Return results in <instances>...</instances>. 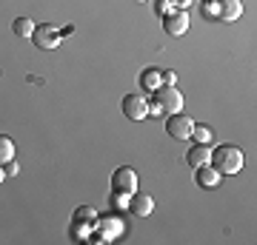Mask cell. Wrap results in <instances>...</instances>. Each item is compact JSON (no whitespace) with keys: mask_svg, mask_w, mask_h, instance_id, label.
Instances as JSON below:
<instances>
[{"mask_svg":"<svg viewBox=\"0 0 257 245\" xmlns=\"http://www.w3.org/2000/svg\"><path fill=\"white\" fill-rule=\"evenodd\" d=\"M111 205H114V208H126L128 205V194H123V191H111Z\"/></svg>","mask_w":257,"mask_h":245,"instance_id":"d6986e66","label":"cell"},{"mask_svg":"<svg viewBox=\"0 0 257 245\" xmlns=\"http://www.w3.org/2000/svg\"><path fill=\"white\" fill-rule=\"evenodd\" d=\"M9 160H15V143H12V137L0 134V165H6Z\"/></svg>","mask_w":257,"mask_h":245,"instance_id":"2e32d148","label":"cell"},{"mask_svg":"<svg viewBox=\"0 0 257 245\" xmlns=\"http://www.w3.org/2000/svg\"><path fill=\"white\" fill-rule=\"evenodd\" d=\"M169 3H172V6H175V9H189V6H192V3H194V0H169Z\"/></svg>","mask_w":257,"mask_h":245,"instance_id":"44dd1931","label":"cell"},{"mask_svg":"<svg viewBox=\"0 0 257 245\" xmlns=\"http://www.w3.org/2000/svg\"><path fill=\"white\" fill-rule=\"evenodd\" d=\"M220 180H223V174L217 171L211 163L197 165V168H194V182H197L200 188H217V185H220Z\"/></svg>","mask_w":257,"mask_h":245,"instance_id":"8fae6325","label":"cell"},{"mask_svg":"<svg viewBox=\"0 0 257 245\" xmlns=\"http://www.w3.org/2000/svg\"><path fill=\"white\" fill-rule=\"evenodd\" d=\"M209 157H211V148H209V145L194 143L192 148L186 151V163L192 165V168H197V165H206V163H209Z\"/></svg>","mask_w":257,"mask_h":245,"instance_id":"4fadbf2b","label":"cell"},{"mask_svg":"<svg viewBox=\"0 0 257 245\" xmlns=\"http://www.w3.org/2000/svg\"><path fill=\"white\" fill-rule=\"evenodd\" d=\"M157 12H160V15H169V12H175V6H172L169 0H160V6H157Z\"/></svg>","mask_w":257,"mask_h":245,"instance_id":"7402d4cb","label":"cell"},{"mask_svg":"<svg viewBox=\"0 0 257 245\" xmlns=\"http://www.w3.org/2000/svg\"><path fill=\"white\" fill-rule=\"evenodd\" d=\"M243 15V6H240V0H214V18L223 20V23H234L240 20Z\"/></svg>","mask_w":257,"mask_h":245,"instance_id":"9c48e42d","label":"cell"},{"mask_svg":"<svg viewBox=\"0 0 257 245\" xmlns=\"http://www.w3.org/2000/svg\"><path fill=\"white\" fill-rule=\"evenodd\" d=\"M163 111H160V106H157V100H149V117H160Z\"/></svg>","mask_w":257,"mask_h":245,"instance_id":"ffe728a7","label":"cell"},{"mask_svg":"<svg viewBox=\"0 0 257 245\" xmlns=\"http://www.w3.org/2000/svg\"><path fill=\"white\" fill-rule=\"evenodd\" d=\"M120 109H123V114H126L128 120H146L149 117L146 94H126L123 103H120Z\"/></svg>","mask_w":257,"mask_h":245,"instance_id":"8992f818","label":"cell"},{"mask_svg":"<svg viewBox=\"0 0 257 245\" xmlns=\"http://www.w3.org/2000/svg\"><path fill=\"white\" fill-rule=\"evenodd\" d=\"M32 43H35L37 49H43V52L57 49V46H60V29L46 26V23H37L35 32H32Z\"/></svg>","mask_w":257,"mask_h":245,"instance_id":"277c9868","label":"cell"},{"mask_svg":"<svg viewBox=\"0 0 257 245\" xmlns=\"http://www.w3.org/2000/svg\"><path fill=\"white\" fill-rule=\"evenodd\" d=\"M163 29H166V35H172V37L186 35L189 32V15L183 9H175L169 15H163Z\"/></svg>","mask_w":257,"mask_h":245,"instance_id":"ba28073f","label":"cell"},{"mask_svg":"<svg viewBox=\"0 0 257 245\" xmlns=\"http://www.w3.org/2000/svg\"><path fill=\"white\" fill-rule=\"evenodd\" d=\"M111 191H123V194H135L138 191V171L128 168V165H120L111 174Z\"/></svg>","mask_w":257,"mask_h":245,"instance_id":"5b68a950","label":"cell"},{"mask_svg":"<svg viewBox=\"0 0 257 245\" xmlns=\"http://www.w3.org/2000/svg\"><path fill=\"white\" fill-rule=\"evenodd\" d=\"M138 3H146V0H138Z\"/></svg>","mask_w":257,"mask_h":245,"instance_id":"484cf974","label":"cell"},{"mask_svg":"<svg viewBox=\"0 0 257 245\" xmlns=\"http://www.w3.org/2000/svg\"><path fill=\"white\" fill-rule=\"evenodd\" d=\"M138 83H140V89H143V91H157V89H160V83H163V72L155 69V66H149V69L140 72Z\"/></svg>","mask_w":257,"mask_h":245,"instance_id":"7c38bea8","label":"cell"},{"mask_svg":"<svg viewBox=\"0 0 257 245\" xmlns=\"http://www.w3.org/2000/svg\"><path fill=\"white\" fill-rule=\"evenodd\" d=\"M3 168H6V177H15V174H18V163H15V160H9Z\"/></svg>","mask_w":257,"mask_h":245,"instance_id":"603a6c76","label":"cell"},{"mask_svg":"<svg viewBox=\"0 0 257 245\" xmlns=\"http://www.w3.org/2000/svg\"><path fill=\"white\" fill-rule=\"evenodd\" d=\"M192 128H194V120L189 114H183V111L169 114V120H166V134L172 137V140H189Z\"/></svg>","mask_w":257,"mask_h":245,"instance_id":"3957f363","label":"cell"},{"mask_svg":"<svg viewBox=\"0 0 257 245\" xmlns=\"http://www.w3.org/2000/svg\"><path fill=\"white\" fill-rule=\"evenodd\" d=\"M6 180V168H3V165H0V182Z\"/></svg>","mask_w":257,"mask_h":245,"instance_id":"d4e9b609","label":"cell"},{"mask_svg":"<svg viewBox=\"0 0 257 245\" xmlns=\"http://www.w3.org/2000/svg\"><path fill=\"white\" fill-rule=\"evenodd\" d=\"M194 140V143H203V145H209L211 140H214V131H211L209 126H194L192 128V134H189Z\"/></svg>","mask_w":257,"mask_h":245,"instance_id":"e0dca14e","label":"cell"},{"mask_svg":"<svg viewBox=\"0 0 257 245\" xmlns=\"http://www.w3.org/2000/svg\"><path fill=\"white\" fill-rule=\"evenodd\" d=\"M126 211H132L135 217H149L152 211H155V200L143 194V191H135V194H128V205Z\"/></svg>","mask_w":257,"mask_h":245,"instance_id":"30bf717a","label":"cell"},{"mask_svg":"<svg viewBox=\"0 0 257 245\" xmlns=\"http://www.w3.org/2000/svg\"><path fill=\"white\" fill-rule=\"evenodd\" d=\"M94 231L92 222H83V219H72V239H89Z\"/></svg>","mask_w":257,"mask_h":245,"instance_id":"5bb4252c","label":"cell"},{"mask_svg":"<svg viewBox=\"0 0 257 245\" xmlns=\"http://www.w3.org/2000/svg\"><path fill=\"white\" fill-rule=\"evenodd\" d=\"M175 80H177L175 72H163V86H175Z\"/></svg>","mask_w":257,"mask_h":245,"instance_id":"cb8c5ba5","label":"cell"},{"mask_svg":"<svg viewBox=\"0 0 257 245\" xmlns=\"http://www.w3.org/2000/svg\"><path fill=\"white\" fill-rule=\"evenodd\" d=\"M35 20H29V18H18L15 23H12V32L18 37H32V32H35Z\"/></svg>","mask_w":257,"mask_h":245,"instance_id":"9a60e30c","label":"cell"},{"mask_svg":"<svg viewBox=\"0 0 257 245\" xmlns=\"http://www.w3.org/2000/svg\"><path fill=\"white\" fill-rule=\"evenodd\" d=\"M123 219H117L114 214H97V222H94V231L103 236V242H109V239H117L120 234H123Z\"/></svg>","mask_w":257,"mask_h":245,"instance_id":"52a82bcc","label":"cell"},{"mask_svg":"<svg viewBox=\"0 0 257 245\" xmlns=\"http://www.w3.org/2000/svg\"><path fill=\"white\" fill-rule=\"evenodd\" d=\"M209 163L223 174V177H229V174H237L243 168V151H240L237 145H217L214 151H211Z\"/></svg>","mask_w":257,"mask_h":245,"instance_id":"6da1fadb","label":"cell"},{"mask_svg":"<svg viewBox=\"0 0 257 245\" xmlns=\"http://www.w3.org/2000/svg\"><path fill=\"white\" fill-rule=\"evenodd\" d=\"M72 219H83V222H97V211L92 208V205H80V208H74Z\"/></svg>","mask_w":257,"mask_h":245,"instance_id":"ac0fdd59","label":"cell"},{"mask_svg":"<svg viewBox=\"0 0 257 245\" xmlns=\"http://www.w3.org/2000/svg\"><path fill=\"white\" fill-rule=\"evenodd\" d=\"M155 100L160 106L163 114H177V111H183V91H177L175 86H160L155 91Z\"/></svg>","mask_w":257,"mask_h":245,"instance_id":"7a4b0ae2","label":"cell"}]
</instances>
